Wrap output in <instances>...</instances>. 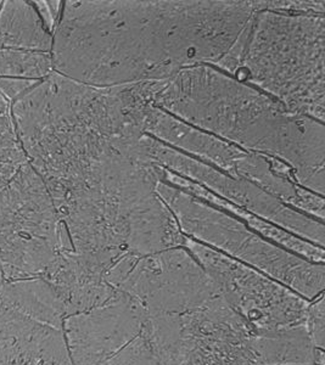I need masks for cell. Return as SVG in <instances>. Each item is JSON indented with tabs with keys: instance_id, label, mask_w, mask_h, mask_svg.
<instances>
[{
	"instance_id": "cell-8",
	"label": "cell",
	"mask_w": 325,
	"mask_h": 365,
	"mask_svg": "<svg viewBox=\"0 0 325 365\" xmlns=\"http://www.w3.org/2000/svg\"><path fill=\"white\" fill-rule=\"evenodd\" d=\"M106 280L135 299L149 316H182L218 296L207 273L187 247L139 256L127 252Z\"/></svg>"
},
{
	"instance_id": "cell-21",
	"label": "cell",
	"mask_w": 325,
	"mask_h": 365,
	"mask_svg": "<svg viewBox=\"0 0 325 365\" xmlns=\"http://www.w3.org/2000/svg\"><path fill=\"white\" fill-rule=\"evenodd\" d=\"M0 5H1V1H0Z\"/></svg>"
},
{
	"instance_id": "cell-6",
	"label": "cell",
	"mask_w": 325,
	"mask_h": 365,
	"mask_svg": "<svg viewBox=\"0 0 325 365\" xmlns=\"http://www.w3.org/2000/svg\"><path fill=\"white\" fill-rule=\"evenodd\" d=\"M68 250L51 192L27 162L0 189V272L8 282L41 278Z\"/></svg>"
},
{
	"instance_id": "cell-3",
	"label": "cell",
	"mask_w": 325,
	"mask_h": 365,
	"mask_svg": "<svg viewBox=\"0 0 325 365\" xmlns=\"http://www.w3.org/2000/svg\"><path fill=\"white\" fill-rule=\"evenodd\" d=\"M149 101L184 123L287 163L300 187L324 195V123L211 65L148 82Z\"/></svg>"
},
{
	"instance_id": "cell-4",
	"label": "cell",
	"mask_w": 325,
	"mask_h": 365,
	"mask_svg": "<svg viewBox=\"0 0 325 365\" xmlns=\"http://www.w3.org/2000/svg\"><path fill=\"white\" fill-rule=\"evenodd\" d=\"M324 14L257 10L216 68L324 123Z\"/></svg>"
},
{
	"instance_id": "cell-13",
	"label": "cell",
	"mask_w": 325,
	"mask_h": 365,
	"mask_svg": "<svg viewBox=\"0 0 325 365\" xmlns=\"http://www.w3.org/2000/svg\"><path fill=\"white\" fill-rule=\"evenodd\" d=\"M0 365H72L63 329L29 316L0 294Z\"/></svg>"
},
{
	"instance_id": "cell-17",
	"label": "cell",
	"mask_w": 325,
	"mask_h": 365,
	"mask_svg": "<svg viewBox=\"0 0 325 365\" xmlns=\"http://www.w3.org/2000/svg\"><path fill=\"white\" fill-rule=\"evenodd\" d=\"M25 163L27 158L16 135L11 104L0 96V189Z\"/></svg>"
},
{
	"instance_id": "cell-14",
	"label": "cell",
	"mask_w": 325,
	"mask_h": 365,
	"mask_svg": "<svg viewBox=\"0 0 325 365\" xmlns=\"http://www.w3.org/2000/svg\"><path fill=\"white\" fill-rule=\"evenodd\" d=\"M41 278L53 287L66 318L104 306L122 294L108 284L100 264L72 250L60 253Z\"/></svg>"
},
{
	"instance_id": "cell-10",
	"label": "cell",
	"mask_w": 325,
	"mask_h": 365,
	"mask_svg": "<svg viewBox=\"0 0 325 365\" xmlns=\"http://www.w3.org/2000/svg\"><path fill=\"white\" fill-rule=\"evenodd\" d=\"M139 153L149 163L189 179L230 204L324 249L323 222L289 207L252 182L225 175V172L183 154L148 134H144L139 141Z\"/></svg>"
},
{
	"instance_id": "cell-9",
	"label": "cell",
	"mask_w": 325,
	"mask_h": 365,
	"mask_svg": "<svg viewBox=\"0 0 325 365\" xmlns=\"http://www.w3.org/2000/svg\"><path fill=\"white\" fill-rule=\"evenodd\" d=\"M185 247L200 263L218 295L256 330L304 323L309 301L274 279L187 237Z\"/></svg>"
},
{
	"instance_id": "cell-5",
	"label": "cell",
	"mask_w": 325,
	"mask_h": 365,
	"mask_svg": "<svg viewBox=\"0 0 325 365\" xmlns=\"http://www.w3.org/2000/svg\"><path fill=\"white\" fill-rule=\"evenodd\" d=\"M156 192L171 210L185 237L254 267L307 301L324 294V264L280 249L220 208L162 180L158 182Z\"/></svg>"
},
{
	"instance_id": "cell-2",
	"label": "cell",
	"mask_w": 325,
	"mask_h": 365,
	"mask_svg": "<svg viewBox=\"0 0 325 365\" xmlns=\"http://www.w3.org/2000/svg\"><path fill=\"white\" fill-rule=\"evenodd\" d=\"M149 105L148 82L98 87L53 72L14 101L11 115L27 162L56 202L137 149Z\"/></svg>"
},
{
	"instance_id": "cell-12",
	"label": "cell",
	"mask_w": 325,
	"mask_h": 365,
	"mask_svg": "<svg viewBox=\"0 0 325 365\" xmlns=\"http://www.w3.org/2000/svg\"><path fill=\"white\" fill-rule=\"evenodd\" d=\"M145 309L122 292L91 311L67 317L63 335L72 365H100L142 332Z\"/></svg>"
},
{
	"instance_id": "cell-20",
	"label": "cell",
	"mask_w": 325,
	"mask_h": 365,
	"mask_svg": "<svg viewBox=\"0 0 325 365\" xmlns=\"http://www.w3.org/2000/svg\"><path fill=\"white\" fill-rule=\"evenodd\" d=\"M3 284H4V277H3V274H1V272H0V290H1Z\"/></svg>"
},
{
	"instance_id": "cell-16",
	"label": "cell",
	"mask_w": 325,
	"mask_h": 365,
	"mask_svg": "<svg viewBox=\"0 0 325 365\" xmlns=\"http://www.w3.org/2000/svg\"><path fill=\"white\" fill-rule=\"evenodd\" d=\"M254 349L261 365H324V349L313 344L304 323L256 330Z\"/></svg>"
},
{
	"instance_id": "cell-18",
	"label": "cell",
	"mask_w": 325,
	"mask_h": 365,
	"mask_svg": "<svg viewBox=\"0 0 325 365\" xmlns=\"http://www.w3.org/2000/svg\"><path fill=\"white\" fill-rule=\"evenodd\" d=\"M100 365H165L155 353L150 342L140 332L121 351Z\"/></svg>"
},
{
	"instance_id": "cell-19",
	"label": "cell",
	"mask_w": 325,
	"mask_h": 365,
	"mask_svg": "<svg viewBox=\"0 0 325 365\" xmlns=\"http://www.w3.org/2000/svg\"><path fill=\"white\" fill-rule=\"evenodd\" d=\"M304 325L309 331L313 344L324 349L325 306L324 294L318 299L309 301L304 317Z\"/></svg>"
},
{
	"instance_id": "cell-1",
	"label": "cell",
	"mask_w": 325,
	"mask_h": 365,
	"mask_svg": "<svg viewBox=\"0 0 325 365\" xmlns=\"http://www.w3.org/2000/svg\"><path fill=\"white\" fill-rule=\"evenodd\" d=\"M254 11L256 1H65L53 31V68L108 87L215 67Z\"/></svg>"
},
{
	"instance_id": "cell-11",
	"label": "cell",
	"mask_w": 325,
	"mask_h": 365,
	"mask_svg": "<svg viewBox=\"0 0 325 365\" xmlns=\"http://www.w3.org/2000/svg\"><path fill=\"white\" fill-rule=\"evenodd\" d=\"M184 365H261L254 349L256 329L218 295L180 316Z\"/></svg>"
},
{
	"instance_id": "cell-15",
	"label": "cell",
	"mask_w": 325,
	"mask_h": 365,
	"mask_svg": "<svg viewBox=\"0 0 325 365\" xmlns=\"http://www.w3.org/2000/svg\"><path fill=\"white\" fill-rule=\"evenodd\" d=\"M53 34L46 29L33 3L1 1L0 50L13 53H51Z\"/></svg>"
},
{
	"instance_id": "cell-7",
	"label": "cell",
	"mask_w": 325,
	"mask_h": 365,
	"mask_svg": "<svg viewBox=\"0 0 325 365\" xmlns=\"http://www.w3.org/2000/svg\"><path fill=\"white\" fill-rule=\"evenodd\" d=\"M145 133L173 149L187 151L199 161L207 162L225 175L252 182L289 207L324 220V196L300 187L294 170L277 158L240 149L153 105L146 108Z\"/></svg>"
}]
</instances>
